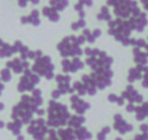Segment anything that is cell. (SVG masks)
Segmentation results:
<instances>
[{
	"mask_svg": "<svg viewBox=\"0 0 148 140\" xmlns=\"http://www.w3.org/2000/svg\"><path fill=\"white\" fill-rule=\"evenodd\" d=\"M26 132H27V135H30L33 138V140H43L48 135L47 122L42 117L33 118L26 125Z\"/></svg>",
	"mask_w": 148,
	"mask_h": 140,
	"instance_id": "ba28073f",
	"label": "cell"
},
{
	"mask_svg": "<svg viewBox=\"0 0 148 140\" xmlns=\"http://www.w3.org/2000/svg\"><path fill=\"white\" fill-rule=\"evenodd\" d=\"M142 5H143V8L146 9V12H148V0H140Z\"/></svg>",
	"mask_w": 148,
	"mask_h": 140,
	"instance_id": "d4e9b609",
	"label": "cell"
},
{
	"mask_svg": "<svg viewBox=\"0 0 148 140\" xmlns=\"http://www.w3.org/2000/svg\"><path fill=\"white\" fill-rule=\"evenodd\" d=\"M5 110V104L3 101H0V112H4Z\"/></svg>",
	"mask_w": 148,
	"mask_h": 140,
	"instance_id": "f1b7e54d",
	"label": "cell"
},
{
	"mask_svg": "<svg viewBox=\"0 0 148 140\" xmlns=\"http://www.w3.org/2000/svg\"><path fill=\"white\" fill-rule=\"evenodd\" d=\"M30 69L35 74H38L40 78L42 76L46 78L47 81H51L52 78H55V65L49 56L42 55L40 57L35 59Z\"/></svg>",
	"mask_w": 148,
	"mask_h": 140,
	"instance_id": "5b68a950",
	"label": "cell"
},
{
	"mask_svg": "<svg viewBox=\"0 0 148 140\" xmlns=\"http://www.w3.org/2000/svg\"><path fill=\"white\" fill-rule=\"evenodd\" d=\"M42 14L46 18H48L51 22H57L60 20V12H57L55 8L49 7V5L42 8Z\"/></svg>",
	"mask_w": 148,
	"mask_h": 140,
	"instance_id": "5bb4252c",
	"label": "cell"
},
{
	"mask_svg": "<svg viewBox=\"0 0 148 140\" xmlns=\"http://www.w3.org/2000/svg\"><path fill=\"white\" fill-rule=\"evenodd\" d=\"M4 89H5V83H3L1 82V79H0V96L3 95V92H4Z\"/></svg>",
	"mask_w": 148,
	"mask_h": 140,
	"instance_id": "484cf974",
	"label": "cell"
},
{
	"mask_svg": "<svg viewBox=\"0 0 148 140\" xmlns=\"http://www.w3.org/2000/svg\"><path fill=\"white\" fill-rule=\"evenodd\" d=\"M5 68H8L13 74L20 75V74H22L26 69H30V62H29L27 60L21 59L20 56L18 57L13 56L12 59L7 60V62H5Z\"/></svg>",
	"mask_w": 148,
	"mask_h": 140,
	"instance_id": "9c48e42d",
	"label": "cell"
},
{
	"mask_svg": "<svg viewBox=\"0 0 148 140\" xmlns=\"http://www.w3.org/2000/svg\"><path fill=\"white\" fill-rule=\"evenodd\" d=\"M22 127H23L22 123L18 122V121H13V120H10L9 122H7V126H5V128H7L13 136L21 135V134H22L21 132V131H22Z\"/></svg>",
	"mask_w": 148,
	"mask_h": 140,
	"instance_id": "2e32d148",
	"label": "cell"
},
{
	"mask_svg": "<svg viewBox=\"0 0 148 140\" xmlns=\"http://www.w3.org/2000/svg\"><path fill=\"white\" fill-rule=\"evenodd\" d=\"M86 39H84L83 35L79 36H65L59 44H57V51L61 55L64 59H68V57H77L79 55H82V49L79 48L82 43H84Z\"/></svg>",
	"mask_w": 148,
	"mask_h": 140,
	"instance_id": "277c9868",
	"label": "cell"
},
{
	"mask_svg": "<svg viewBox=\"0 0 148 140\" xmlns=\"http://www.w3.org/2000/svg\"><path fill=\"white\" fill-rule=\"evenodd\" d=\"M131 25L129 20H122V18H116L113 21H109L108 26V33L112 36H114L116 40L121 42L123 46H129L131 42L130 33H131Z\"/></svg>",
	"mask_w": 148,
	"mask_h": 140,
	"instance_id": "3957f363",
	"label": "cell"
},
{
	"mask_svg": "<svg viewBox=\"0 0 148 140\" xmlns=\"http://www.w3.org/2000/svg\"><path fill=\"white\" fill-rule=\"evenodd\" d=\"M5 126H7V122H4V121L0 120V130H4Z\"/></svg>",
	"mask_w": 148,
	"mask_h": 140,
	"instance_id": "83f0119b",
	"label": "cell"
},
{
	"mask_svg": "<svg viewBox=\"0 0 148 140\" xmlns=\"http://www.w3.org/2000/svg\"><path fill=\"white\" fill-rule=\"evenodd\" d=\"M47 126L51 127H60L65 125L69 120V113L68 108L61 102H57V100H51L47 107Z\"/></svg>",
	"mask_w": 148,
	"mask_h": 140,
	"instance_id": "7a4b0ae2",
	"label": "cell"
},
{
	"mask_svg": "<svg viewBox=\"0 0 148 140\" xmlns=\"http://www.w3.org/2000/svg\"><path fill=\"white\" fill-rule=\"evenodd\" d=\"M78 3L82 4L83 7H88V8H91L92 5H94V1H92V0H78Z\"/></svg>",
	"mask_w": 148,
	"mask_h": 140,
	"instance_id": "7402d4cb",
	"label": "cell"
},
{
	"mask_svg": "<svg viewBox=\"0 0 148 140\" xmlns=\"http://www.w3.org/2000/svg\"><path fill=\"white\" fill-rule=\"evenodd\" d=\"M16 55V51L14 48H13L12 44L7 43V42H4V43L0 46V59H12L13 56Z\"/></svg>",
	"mask_w": 148,
	"mask_h": 140,
	"instance_id": "9a60e30c",
	"label": "cell"
},
{
	"mask_svg": "<svg viewBox=\"0 0 148 140\" xmlns=\"http://www.w3.org/2000/svg\"><path fill=\"white\" fill-rule=\"evenodd\" d=\"M70 27H72L73 31H77V30H81V29H84V27H86V21H84V18H78V20L74 21L72 25H70Z\"/></svg>",
	"mask_w": 148,
	"mask_h": 140,
	"instance_id": "44dd1931",
	"label": "cell"
},
{
	"mask_svg": "<svg viewBox=\"0 0 148 140\" xmlns=\"http://www.w3.org/2000/svg\"><path fill=\"white\" fill-rule=\"evenodd\" d=\"M83 62L78 59V57H73L70 59H64L61 61V68L64 73H75V71L81 70L83 68Z\"/></svg>",
	"mask_w": 148,
	"mask_h": 140,
	"instance_id": "8fae6325",
	"label": "cell"
},
{
	"mask_svg": "<svg viewBox=\"0 0 148 140\" xmlns=\"http://www.w3.org/2000/svg\"><path fill=\"white\" fill-rule=\"evenodd\" d=\"M69 5V0H49V7L55 8L57 12H61Z\"/></svg>",
	"mask_w": 148,
	"mask_h": 140,
	"instance_id": "d6986e66",
	"label": "cell"
},
{
	"mask_svg": "<svg viewBox=\"0 0 148 140\" xmlns=\"http://www.w3.org/2000/svg\"><path fill=\"white\" fill-rule=\"evenodd\" d=\"M13 78V73L10 71L8 68H3L0 70V79H1L3 83H9Z\"/></svg>",
	"mask_w": 148,
	"mask_h": 140,
	"instance_id": "ffe728a7",
	"label": "cell"
},
{
	"mask_svg": "<svg viewBox=\"0 0 148 140\" xmlns=\"http://www.w3.org/2000/svg\"><path fill=\"white\" fill-rule=\"evenodd\" d=\"M16 140H25V135H18V136H16Z\"/></svg>",
	"mask_w": 148,
	"mask_h": 140,
	"instance_id": "f546056e",
	"label": "cell"
},
{
	"mask_svg": "<svg viewBox=\"0 0 148 140\" xmlns=\"http://www.w3.org/2000/svg\"><path fill=\"white\" fill-rule=\"evenodd\" d=\"M20 22L22 25H33V26H39L42 23L40 21V12L36 8L30 10V13L26 16H22L20 18Z\"/></svg>",
	"mask_w": 148,
	"mask_h": 140,
	"instance_id": "4fadbf2b",
	"label": "cell"
},
{
	"mask_svg": "<svg viewBox=\"0 0 148 140\" xmlns=\"http://www.w3.org/2000/svg\"><path fill=\"white\" fill-rule=\"evenodd\" d=\"M55 79H56V83H57V89L61 92V95L72 94L73 92V88L70 87V76L69 75L57 74V75H55Z\"/></svg>",
	"mask_w": 148,
	"mask_h": 140,
	"instance_id": "7c38bea8",
	"label": "cell"
},
{
	"mask_svg": "<svg viewBox=\"0 0 148 140\" xmlns=\"http://www.w3.org/2000/svg\"><path fill=\"white\" fill-rule=\"evenodd\" d=\"M96 18L99 21H107V22H109V21H112V14H110L109 9H108L107 5H104V7L100 8L99 13H97Z\"/></svg>",
	"mask_w": 148,
	"mask_h": 140,
	"instance_id": "ac0fdd59",
	"label": "cell"
},
{
	"mask_svg": "<svg viewBox=\"0 0 148 140\" xmlns=\"http://www.w3.org/2000/svg\"><path fill=\"white\" fill-rule=\"evenodd\" d=\"M43 104V97H42V91L39 88H34L29 94H22L21 99L18 100L17 104L13 105L10 110V120L18 121L23 126L27 125L33 120L36 110Z\"/></svg>",
	"mask_w": 148,
	"mask_h": 140,
	"instance_id": "6da1fadb",
	"label": "cell"
},
{
	"mask_svg": "<svg viewBox=\"0 0 148 140\" xmlns=\"http://www.w3.org/2000/svg\"><path fill=\"white\" fill-rule=\"evenodd\" d=\"M29 3H30V0H17V4L20 8H26Z\"/></svg>",
	"mask_w": 148,
	"mask_h": 140,
	"instance_id": "cb8c5ba5",
	"label": "cell"
},
{
	"mask_svg": "<svg viewBox=\"0 0 148 140\" xmlns=\"http://www.w3.org/2000/svg\"><path fill=\"white\" fill-rule=\"evenodd\" d=\"M40 82V76L38 74H35L31 69H26L21 74L20 79L17 83V91L20 94H26V92H31L34 88H36V86Z\"/></svg>",
	"mask_w": 148,
	"mask_h": 140,
	"instance_id": "52a82bcc",
	"label": "cell"
},
{
	"mask_svg": "<svg viewBox=\"0 0 148 140\" xmlns=\"http://www.w3.org/2000/svg\"><path fill=\"white\" fill-rule=\"evenodd\" d=\"M30 4L34 5V7H35V5H39L40 4V0H30Z\"/></svg>",
	"mask_w": 148,
	"mask_h": 140,
	"instance_id": "4316f807",
	"label": "cell"
},
{
	"mask_svg": "<svg viewBox=\"0 0 148 140\" xmlns=\"http://www.w3.org/2000/svg\"><path fill=\"white\" fill-rule=\"evenodd\" d=\"M129 22L131 25V29L136 31H143L144 27L148 25V18L147 14L144 12H138L136 14H134L133 17L129 18Z\"/></svg>",
	"mask_w": 148,
	"mask_h": 140,
	"instance_id": "30bf717a",
	"label": "cell"
},
{
	"mask_svg": "<svg viewBox=\"0 0 148 140\" xmlns=\"http://www.w3.org/2000/svg\"><path fill=\"white\" fill-rule=\"evenodd\" d=\"M82 35L84 36V39H86L87 42H90V43H94L95 39H97V36L101 35V30L100 29H95L94 31L88 30V29H83V33H82Z\"/></svg>",
	"mask_w": 148,
	"mask_h": 140,
	"instance_id": "e0dca14e",
	"label": "cell"
},
{
	"mask_svg": "<svg viewBox=\"0 0 148 140\" xmlns=\"http://www.w3.org/2000/svg\"><path fill=\"white\" fill-rule=\"evenodd\" d=\"M60 96H61V92H60L59 89H53V91H52V94H51L52 100H57Z\"/></svg>",
	"mask_w": 148,
	"mask_h": 140,
	"instance_id": "603a6c76",
	"label": "cell"
},
{
	"mask_svg": "<svg viewBox=\"0 0 148 140\" xmlns=\"http://www.w3.org/2000/svg\"><path fill=\"white\" fill-rule=\"evenodd\" d=\"M138 12H140V9L135 0H118L113 7L114 16L117 18H122V20L133 17Z\"/></svg>",
	"mask_w": 148,
	"mask_h": 140,
	"instance_id": "8992f818",
	"label": "cell"
}]
</instances>
